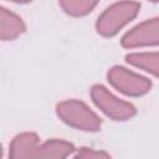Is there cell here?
<instances>
[{
	"mask_svg": "<svg viewBox=\"0 0 159 159\" xmlns=\"http://www.w3.org/2000/svg\"><path fill=\"white\" fill-rule=\"evenodd\" d=\"M11 1H15V2H29V1H31V0H11Z\"/></svg>",
	"mask_w": 159,
	"mask_h": 159,
	"instance_id": "12",
	"label": "cell"
},
{
	"mask_svg": "<svg viewBox=\"0 0 159 159\" xmlns=\"http://www.w3.org/2000/svg\"><path fill=\"white\" fill-rule=\"evenodd\" d=\"M76 158H84V159H97V158H109V154L104 152H97L91 148H81L77 154L75 155Z\"/></svg>",
	"mask_w": 159,
	"mask_h": 159,
	"instance_id": "11",
	"label": "cell"
},
{
	"mask_svg": "<svg viewBox=\"0 0 159 159\" xmlns=\"http://www.w3.org/2000/svg\"><path fill=\"white\" fill-rule=\"evenodd\" d=\"M150 1H155V2H158V1H159V0H150Z\"/></svg>",
	"mask_w": 159,
	"mask_h": 159,
	"instance_id": "13",
	"label": "cell"
},
{
	"mask_svg": "<svg viewBox=\"0 0 159 159\" xmlns=\"http://www.w3.org/2000/svg\"><path fill=\"white\" fill-rule=\"evenodd\" d=\"M39 137L36 133L26 132L17 134L9 148V158L11 159H25L35 158L39 148Z\"/></svg>",
	"mask_w": 159,
	"mask_h": 159,
	"instance_id": "6",
	"label": "cell"
},
{
	"mask_svg": "<svg viewBox=\"0 0 159 159\" xmlns=\"http://www.w3.org/2000/svg\"><path fill=\"white\" fill-rule=\"evenodd\" d=\"M91 97L94 104L113 120H127L137 113L132 103L119 99L102 84H94L91 88Z\"/></svg>",
	"mask_w": 159,
	"mask_h": 159,
	"instance_id": "3",
	"label": "cell"
},
{
	"mask_svg": "<svg viewBox=\"0 0 159 159\" xmlns=\"http://www.w3.org/2000/svg\"><path fill=\"white\" fill-rule=\"evenodd\" d=\"M56 112L61 120L76 129L86 132H97L101 129L102 119L81 101H63L57 104Z\"/></svg>",
	"mask_w": 159,
	"mask_h": 159,
	"instance_id": "2",
	"label": "cell"
},
{
	"mask_svg": "<svg viewBox=\"0 0 159 159\" xmlns=\"http://www.w3.org/2000/svg\"><path fill=\"white\" fill-rule=\"evenodd\" d=\"M73 150H75L73 144L66 140L52 139L39 145L35 158H50V159L60 158L61 159V158L68 157Z\"/></svg>",
	"mask_w": 159,
	"mask_h": 159,
	"instance_id": "8",
	"label": "cell"
},
{
	"mask_svg": "<svg viewBox=\"0 0 159 159\" xmlns=\"http://www.w3.org/2000/svg\"><path fill=\"white\" fill-rule=\"evenodd\" d=\"M139 9L140 4L132 0H123L111 5L99 15L96 22L97 32L104 37L116 35L138 15Z\"/></svg>",
	"mask_w": 159,
	"mask_h": 159,
	"instance_id": "1",
	"label": "cell"
},
{
	"mask_svg": "<svg viewBox=\"0 0 159 159\" xmlns=\"http://www.w3.org/2000/svg\"><path fill=\"white\" fill-rule=\"evenodd\" d=\"M26 30L21 17L10 10L1 7L0 10V37L2 41H10L20 36Z\"/></svg>",
	"mask_w": 159,
	"mask_h": 159,
	"instance_id": "7",
	"label": "cell"
},
{
	"mask_svg": "<svg viewBox=\"0 0 159 159\" xmlns=\"http://www.w3.org/2000/svg\"><path fill=\"white\" fill-rule=\"evenodd\" d=\"M125 60L129 65L159 77V52L129 53L125 56Z\"/></svg>",
	"mask_w": 159,
	"mask_h": 159,
	"instance_id": "9",
	"label": "cell"
},
{
	"mask_svg": "<svg viewBox=\"0 0 159 159\" xmlns=\"http://www.w3.org/2000/svg\"><path fill=\"white\" fill-rule=\"evenodd\" d=\"M99 0H60L65 12L72 16H83L93 10Z\"/></svg>",
	"mask_w": 159,
	"mask_h": 159,
	"instance_id": "10",
	"label": "cell"
},
{
	"mask_svg": "<svg viewBox=\"0 0 159 159\" xmlns=\"http://www.w3.org/2000/svg\"><path fill=\"white\" fill-rule=\"evenodd\" d=\"M107 78L114 88L127 96L139 97L148 93L152 88L150 80L135 72H132L122 66L112 67L107 73Z\"/></svg>",
	"mask_w": 159,
	"mask_h": 159,
	"instance_id": "4",
	"label": "cell"
},
{
	"mask_svg": "<svg viewBox=\"0 0 159 159\" xmlns=\"http://www.w3.org/2000/svg\"><path fill=\"white\" fill-rule=\"evenodd\" d=\"M122 46L127 48L159 45V17L140 22L122 37Z\"/></svg>",
	"mask_w": 159,
	"mask_h": 159,
	"instance_id": "5",
	"label": "cell"
}]
</instances>
